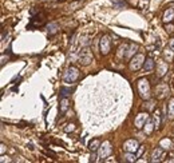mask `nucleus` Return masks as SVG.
Segmentation results:
<instances>
[{
    "label": "nucleus",
    "mask_w": 174,
    "mask_h": 163,
    "mask_svg": "<svg viewBox=\"0 0 174 163\" xmlns=\"http://www.w3.org/2000/svg\"><path fill=\"white\" fill-rule=\"evenodd\" d=\"M153 122H154V127H155L157 130L161 127V124H164V120H161V112H160V110H157V111L154 112Z\"/></svg>",
    "instance_id": "nucleus-14"
},
{
    "label": "nucleus",
    "mask_w": 174,
    "mask_h": 163,
    "mask_svg": "<svg viewBox=\"0 0 174 163\" xmlns=\"http://www.w3.org/2000/svg\"><path fill=\"white\" fill-rule=\"evenodd\" d=\"M169 47H170V50L174 52V38L169 40Z\"/></svg>",
    "instance_id": "nucleus-28"
},
{
    "label": "nucleus",
    "mask_w": 174,
    "mask_h": 163,
    "mask_svg": "<svg viewBox=\"0 0 174 163\" xmlns=\"http://www.w3.org/2000/svg\"><path fill=\"white\" fill-rule=\"evenodd\" d=\"M4 151H6V146H4V144H1V154H4Z\"/></svg>",
    "instance_id": "nucleus-29"
},
{
    "label": "nucleus",
    "mask_w": 174,
    "mask_h": 163,
    "mask_svg": "<svg viewBox=\"0 0 174 163\" xmlns=\"http://www.w3.org/2000/svg\"><path fill=\"white\" fill-rule=\"evenodd\" d=\"M147 119H149V114H147V112H141V114L137 115L134 124H135L137 129H142V127H145V124H146Z\"/></svg>",
    "instance_id": "nucleus-9"
},
{
    "label": "nucleus",
    "mask_w": 174,
    "mask_h": 163,
    "mask_svg": "<svg viewBox=\"0 0 174 163\" xmlns=\"http://www.w3.org/2000/svg\"><path fill=\"white\" fill-rule=\"evenodd\" d=\"M68 107H70L68 99H67V98H63L62 100H60V104H59V111H60V114H64V112L68 110Z\"/></svg>",
    "instance_id": "nucleus-16"
},
{
    "label": "nucleus",
    "mask_w": 174,
    "mask_h": 163,
    "mask_svg": "<svg viewBox=\"0 0 174 163\" xmlns=\"http://www.w3.org/2000/svg\"><path fill=\"white\" fill-rule=\"evenodd\" d=\"M167 94H169V87H167V84L162 83L155 87V96L158 98V99H164Z\"/></svg>",
    "instance_id": "nucleus-10"
},
{
    "label": "nucleus",
    "mask_w": 174,
    "mask_h": 163,
    "mask_svg": "<svg viewBox=\"0 0 174 163\" xmlns=\"http://www.w3.org/2000/svg\"><path fill=\"white\" fill-rule=\"evenodd\" d=\"M99 48H101L102 55H107L110 50H111V40L107 35H103L101 38V43H99Z\"/></svg>",
    "instance_id": "nucleus-7"
},
{
    "label": "nucleus",
    "mask_w": 174,
    "mask_h": 163,
    "mask_svg": "<svg viewBox=\"0 0 174 163\" xmlns=\"http://www.w3.org/2000/svg\"><path fill=\"white\" fill-rule=\"evenodd\" d=\"M166 72H167V63L160 62V64L157 66V75H158V78H162Z\"/></svg>",
    "instance_id": "nucleus-12"
},
{
    "label": "nucleus",
    "mask_w": 174,
    "mask_h": 163,
    "mask_svg": "<svg viewBox=\"0 0 174 163\" xmlns=\"http://www.w3.org/2000/svg\"><path fill=\"white\" fill-rule=\"evenodd\" d=\"M142 153H143V147H142V146H139V149L137 150V154H135L137 158H139V156L142 155Z\"/></svg>",
    "instance_id": "nucleus-27"
},
{
    "label": "nucleus",
    "mask_w": 174,
    "mask_h": 163,
    "mask_svg": "<svg viewBox=\"0 0 174 163\" xmlns=\"http://www.w3.org/2000/svg\"><path fill=\"white\" fill-rule=\"evenodd\" d=\"M154 66H155L154 60L151 59V58H147V59L145 60V63H143V69L147 71V72H150V71H153L154 69Z\"/></svg>",
    "instance_id": "nucleus-15"
},
{
    "label": "nucleus",
    "mask_w": 174,
    "mask_h": 163,
    "mask_svg": "<svg viewBox=\"0 0 174 163\" xmlns=\"http://www.w3.org/2000/svg\"><path fill=\"white\" fill-rule=\"evenodd\" d=\"M137 50H138V44H135V43H131L130 44V47L127 48V54H126V58H131V56L135 55Z\"/></svg>",
    "instance_id": "nucleus-18"
},
{
    "label": "nucleus",
    "mask_w": 174,
    "mask_h": 163,
    "mask_svg": "<svg viewBox=\"0 0 174 163\" xmlns=\"http://www.w3.org/2000/svg\"><path fill=\"white\" fill-rule=\"evenodd\" d=\"M74 130H75V124H72V123H70V124H67V127H64V131L66 132L74 131Z\"/></svg>",
    "instance_id": "nucleus-25"
},
{
    "label": "nucleus",
    "mask_w": 174,
    "mask_h": 163,
    "mask_svg": "<svg viewBox=\"0 0 174 163\" xmlns=\"http://www.w3.org/2000/svg\"><path fill=\"white\" fill-rule=\"evenodd\" d=\"M91 62H93V54H91L90 48H88V47L83 48L79 54V63L83 64V66H87V64H90Z\"/></svg>",
    "instance_id": "nucleus-6"
},
{
    "label": "nucleus",
    "mask_w": 174,
    "mask_h": 163,
    "mask_svg": "<svg viewBox=\"0 0 174 163\" xmlns=\"http://www.w3.org/2000/svg\"><path fill=\"white\" fill-rule=\"evenodd\" d=\"M71 92H72V88H66V87H62V88H60V96L62 98L70 96Z\"/></svg>",
    "instance_id": "nucleus-24"
},
{
    "label": "nucleus",
    "mask_w": 174,
    "mask_h": 163,
    "mask_svg": "<svg viewBox=\"0 0 174 163\" xmlns=\"http://www.w3.org/2000/svg\"><path fill=\"white\" fill-rule=\"evenodd\" d=\"M143 63H145V56L142 54L134 55L131 58V62H130V69L131 71H138L141 67H143Z\"/></svg>",
    "instance_id": "nucleus-5"
},
{
    "label": "nucleus",
    "mask_w": 174,
    "mask_h": 163,
    "mask_svg": "<svg viewBox=\"0 0 174 163\" xmlns=\"http://www.w3.org/2000/svg\"><path fill=\"white\" fill-rule=\"evenodd\" d=\"M138 149H139V143L137 142L135 139H129L123 144V150L127 151V153H135Z\"/></svg>",
    "instance_id": "nucleus-8"
},
{
    "label": "nucleus",
    "mask_w": 174,
    "mask_h": 163,
    "mask_svg": "<svg viewBox=\"0 0 174 163\" xmlns=\"http://www.w3.org/2000/svg\"><path fill=\"white\" fill-rule=\"evenodd\" d=\"M167 115L170 119H174V99H170V102L167 104Z\"/></svg>",
    "instance_id": "nucleus-20"
},
{
    "label": "nucleus",
    "mask_w": 174,
    "mask_h": 163,
    "mask_svg": "<svg viewBox=\"0 0 174 163\" xmlns=\"http://www.w3.org/2000/svg\"><path fill=\"white\" fill-rule=\"evenodd\" d=\"M101 144H102V143H101L99 139H93V140L90 142V144H88V147H90V150L94 153V151H98V150H99Z\"/></svg>",
    "instance_id": "nucleus-17"
},
{
    "label": "nucleus",
    "mask_w": 174,
    "mask_h": 163,
    "mask_svg": "<svg viewBox=\"0 0 174 163\" xmlns=\"http://www.w3.org/2000/svg\"><path fill=\"white\" fill-rule=\"evenodd\" d=\"M44 24H46V15L38 12V15H35V16L31 17V20H30L27 27L30 28V30H32V28H40Z\"/></svg>",
    "instance_id": "nucleus-3"
},
{
    "label": "nucleus",
    "mask_w": 174,
    "mask_h": 163,
    "mask_svg": "<svg viewBox=\"0 0 174 163\" xmlns=\"http://www.w3.org/2000/svg\"><path fill=\"white\" fill-rule=\"evenodd\" d=\"M58 32V24L56 23H51L48 25V36H54Z\"/></svg>",
    "instance_id": "nucleus-23"
},
{
    "label": "nucleus",
    "mask_w": 174,
    "mask_h": 163,
    "mask_svg": "<svg viewBox=\"0 0 174 163\" xmlns=\"http://www.w3.org/2000/svg\"><path fill=\"white\" fill-rule=\"evenodd\" d=\"M137 159H138V158H137V155H134V153H127V151H126L125 156H123V160H125V162H129V163L135 162Z\"/></svg>",
    "instance_id": "nucleus-21"
},
{
    "label": "nucleus",
    "mask_w": 174,
    "mask_h": 163,
    "mask_svg": "<svg viewBox=\"0 0 174 163\" xmlns=\"http://www.w3.org/2000/svg\"><path fill=\"white\" fill-rule=\"evenodd\" d=\"M113 153V147L110 144V142H103L98 150V160H106V158H108V155Z\"/></svg>",
    "instance_id": "nucleus-4"
},
{
    "label": "nucleus",
    "mask_w": 174,
    "mask_h": 163,
    "mask_svg": "<svg viewBox=\"0 0 174 163\" xmlns=\"http://www.w3.org/2000/svg\"><path fill=\"white\" fill-rule=\"evenodd\" d=\"M165 30H166V32H169V34H170V32H173V31H174V27L170 24V23H167L166 27H165Z\"/></svg>",
    "instance_id": "nucleus-26"
},
{
    "label": "nucleus",
    "mask_w": 174,
    "mask_h": 163,
    "mask_svg": "<svg viewBox=\"0 0 174 163\" xmlns=\"http://www.w3.org/2000/svg\"><path fill=\"white\" fill-rule=\"evenodd\" d=\"M78 78H79V69H78L77 67L71 66V67H68L67 71L64 72L63 80H64V83L71 84V83H74V82H77Z\"/></svg>",
    "instance_id": "nucleus-2"
},
{
    "label": "nucleus",
    "mask_w": 174,
    "mask_h": 163,
    "mask_svg": "<svg viewBox=\"0 0 174 163\" xmlns=\"http://www.w3.org/2000/svg\"><path fill=\"white\" fill-rule=\"evenodd\" d=\"M171 143H173V142H171L170 139H162V140L160 142V146L162 147L164 150H169L171 147Z\"/></svg>",
    "instance_id": "nucleus-22"
},
{
    "label": "nucleus",
    "mask_w": 174,
    "mask_h": 163,
    "mask_svg": "<svg viewBox=\"0 0 174 163\" xmlns=\"http://www.w3.org/2000/svg\"><path fill=\"white\" fill-rule=\"evenodd\" d=\"M174 19V8L173 7H169L164 14V21L165 23H170L171 20Z\"/></svg>",
    "instance_id": "nucleus-13"
},
{
    "label": "nucleus",
    "mask_w": 174,
    "mask_h": 163,
    "mask_svg": "<svg viewBox=\"0 0 174 163\" xmlns=\"http://www.w3.org/2000/svg\"><path fill=\"white\" fill-rule=\"evenodd\" d=\"M137 88H138V94L139 96L145 99V100H149L151 98V88H150V83L147 79H139L138 84H137Z\"/></svg>",
    "instance_id": "nucleus-1"
},
{
    "label": "nucleus",
    "mask_w": 174,
    "mask_h": 163,
    "mask_svg": "<svg viewBox=\"0 0 174 163\" xmlns=\"http://www.w3.org/2000/svg\"><path fill=\"white\" fill-rule=\"evenodd\" d=\"M154 129H155V127H154V122L151 120V119H147L146 124H145V132H146L147 135H150V134L153 132Z\"/></svg>",
    "instance_id": "nucleus-19"
},
{
    "label": "nucleus",
    "mask_w": 174,
    "mask_h": 163,
    "mask_svg": "<svg viewBox=\"0 0 174 163\" xmlns=\"http://www.w3.org/2000/svg\"><path fill=\"white\" fill-rule=\"evenodd\" d=\"M165 158V150L162 149V147H158V149H155L153 151V154H151V162L155 163V162H161V160H164Z\"/></svg>",
    "instance_id": "nucleus-11"
}]
</instances>
